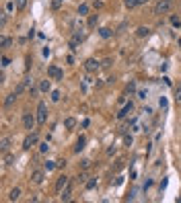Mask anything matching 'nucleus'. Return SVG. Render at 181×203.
<instances>
[{
    "label": "nucleus",
    "mask_w": 181,
    "mask_h": 203,
    "mask_svg": "<svg viewBox=\"0 0 181 203\" xmlns=\"http://www.w3.org/2000/svg\"><path fill=\"white\" fill-rule=\"evenodd\" d=\"M124 4L128 8H134V6H138V4H140V0H124Z\"/></svg>",
    "instance_id": "obj_21"
},
{
    "label": "nucleus",
    "mask_w": 181,
    "mask_h": 203,
    "mask_svg": "<svg viewBox=\"0 0 181 203\" xmlns=\"http://www.w3.org/2000/svg\"><path fill=\"white\" fill-rule=\"evenodd\" d=\"M39 152H41V154H45V152H49V144H48V142L39 144Z\"/></svg>",
    "instance_id": "obj_26"
},
{
    "label": "nucleus",
    "mask_w": 181,
    "mask_h": 203,
    "mask_svg": "<svg viewBox=\"0 0 181 203\" xmlns=\"http://www.w3.org/2000/svg\"><path fill=\"white\" fill-rule=\"evenodd\" d=\"M97 23H99V14H90V19H89V29H95V27H97Z\"/></svg>",
    "instance_id": "obj_15"
},
{
    "label": "nucleus",
    "mask_w": 181,
    "mask_h": 203,
    "mask_svg": "<svg viewBox=\"0 0 181 203\" xmlns=\"http://www.w3.org/2000/svg\"><path fill=\"white\" fill-rule=\"evenodd\" d=\"M48 76L52 78V80H62V78H64V72L60 70V68H56V66H49V68H48Z\"/></svg>",
    "instance_id": "obj_6"
},
{
    "label": "nucleus",
    "mask_w": 181,
    "mask_h": 203,
    "mask_svg": "<svg viewBox=\"0 0 181 203\" xmlns=\"http://www.w3.org/2000/svg\"><path fill=\"white\" fill-rule=\"evenodd\" d=\"M173 6V2L171 0H159L156 2V6H154V14H167Z\"/></svg>",
    "instance_id": "obj_1"
},
{
    "label": "nucleus",
    "mask_w": 181,
    "mask_h": 203,
    "mask_svg": "<svg viewBox=\"0 0 181 203\" xmlns=\"http://www.w3.org/2000/svg\"><path fill=\"white\" fill-rule=\"evenodd\" d=\"M142 2H148V0H140V4H142Z\"/></svg>",
    "instance_id": "obj_40"
},
{
    "label": "nucleus",
    "mask_w": 181,
    "mask_h": 203,
    "mask_svg": "<svg viewBox=\"0 0 181 203\" xmlns=\"http://www.w3.org/2000/svg\"><path fill=\"white\" fill-rule=\"evenodd\" d=\"M84 144H87V140H84V137H80V140L76 142V148H74V152H80V150L84 148Z\"/></svg>",
    "instance_id": "obj_22"
},
{
    "label": "nucleus",
    "mask_w": 181,
    "mask_h": 203,
    "mask_svg": "<svg viewBox=\"0 0 181 203\" xmlns=\"http://www.w3.org/2000/svg\"><path fill=\"white\" fill-rule=\"evenodd\" d=\"M8 146H10V137L4 135V137H2V142H0V150H2V152H8Z\"/></svg>",
    "instance_id": "obj_12"
},
{
    "label": "nucleus",
    "mask_w": 181,
    "mask_h": 203,
    "mask_svg": "<svg viewBox=\"0 0 181 203\" xmlns=\"http://www.w3.org/2000/svg\"><path fill=\"white\" fill-rule=\"evenodd\" d=\"M14 4H17V10H23L27 6V0H14Z\"/></svg>",
    "instance_id": "obj_23"
},
{
    "label": "nucleus",
    "mask_w": 181,
    "mask_h": 203,
    "mask_svg": "<svg viewBox=\"0 0 181 203\" xmlns=\"http://www.w3.org/2000/svg\"><path fill=\"white\" fill-rule=\"evenodd\" d=\"M45 172H48V170L45 168H37V170H33V172H31V183L33 185H41L43 183V179H45Z\"/></svg>",
    "instance_id": "obj_3"
},
{
    "label": "nucleus",
    "mask_w": 181,
    "mask_h": 203,
    "mask_svg": "<svg viewBox=\"0 0 181 203\" xmlns=\"http://www.w3.org/2000/svg\"><path fill=\"white\" fill-rule=\"evenodd\" d=\"M99 35H101V37H103V39H107V37H111V29H107V27L99 29Z\"/></svg>",
    "instance_id": "obj_19"
},
{
    "label": "nucleus",
    "mask_w": 181,
    "mask_h": 203,
    "mask_svg": "<svg viewBox=\"0 0 181 203\" xmlns=\"http://www.w3.org/2000/svg\"><path fill=\"white\" fill-rule=\"evenodd\" d=\"M6 14H8V13H4V14H2V19H0V25H2V27H4V25H6V19H8Z\"/></svg>",
    "instance_id": "obj_35"
},
{
    "label": "nucleus",
    "mask_w": 181,
    "mask_h": 203,
    "mask_svg": "<svg viewBox=\"0 0 181 203\" xmlns=\"http://www.w3.org/2000/svg\"><path fill=\"white\" fill-rule=\"evenodd\" d=\"M17 96H19L17 92H13V95H8L6 99H4V107H10V105H13V103L17 101Z\"/></svg>",
    "instance_id": "obj_14"
},
{
    "label": "nucleus",
    "mask_w": 181,
    "mask_h": 203,
    "mask_svg": "<svg viewBox=\"0 0 181 203\" xmlns=\"http://www.w3.org/2000/svg\"><path fill=\"white\" fill-rule=\"evenodd\" d=\"M99 68H101V64H99L95 58H89V60L84 62V70L89 72V74H93V72H97Z\"/></svg>",
    "instance_id": "obj_5"
},
{
    "label": "nucleus",
    "mask_w": 181,
    "mask_h": 203,
    "mask_svg": "<svg viewBox=\"0 0 181 203\" xmlns=\"http://www.w3.org/2000/svg\"><path fill=\"white\" fill-rule=\"evenodd\" d=\"M19 197H21V189H17V187L10 189V193H8V199H10V201H17Z\"/></svg>",
    "instance_id": "obj_13"
},
{
    "label": "nucleus",
    "mask_w": 181,
    "mask_h": 203,
    "mask_svg": "<svg viewBox=\"0 0 181 203\" xmlns=\"http://www.w3.org/2000/svg\"><path fill=\"white\" fill-rule=\"evenodd\" d=\"M136 35H138V37H146V35H150V29L148 27H138Z\"/></svg>",
    "instance_id": "obj_17"
},
{
    "label": "nucleus",
    "mask_w": 181,
    "mask_h": 203,
    "mask_svg": "<svg viewBox=\"0 0 181 203\" xmlns=\"http://www.w3.org/2000/svg\"><path fill=\"white\" fill-rule=\"evenodd\" d=\"M39 90H41V92H52V82H49V80H41Z\"/></svg>",
    "instance_id": "obj_11"
},
{
    "label": "nucleus",
    "mask_w": 181,
    "mask_h": 203,
    "mask_svg": "<svg viewBox=\"0 0 181 203\" xmlns=\"http://www.w3.org/2000/svg\"><path fill=\"white\" fill-rule=\"evenodd\" d=\"M60 99H62V95H60V90H52V101H54V103H58Z\"/></svg>",
    "instance_id": "obj_25"
},
{
    "label": "nucleus",
    "mask_w": 181,
    "mask_h": 203,
    "mask_svg": "<svg viewBox=\"0 0 181 203\" xmlns=\"http://www.w3.org/2000/svg\"><path fill=\"white\" fill-rule=\"evenodd\" d=\"M171 25H173V27H181V19H177V17H171Z\"/></svg>",
    "instance_id": "obj_30"
},
{
    "label": "nucleus",
    "mask_w": 181,
    "mask_h": 203,
    "mask_svg": "<svg viewBox=\"0 0 181 203\" xmlns=\"http://www.w3.org/2000/svg\"><path fill=\"white\" fill-rule=\"evenodd\" d=\"M10 43H13V39H10V37H2V39H0V45H2V47H8Z\"/></svg>",
    "instance_id": "obj_24"
},
{
    "label": "nucleus",
    "mask_w": 181,
    "mask_h": 203,
    "mask_svg": "<svg viewBox=\"0 0 181 203\" xmlns=\"http://www.w3.org/2000/svg\"><path fill=\"white\" fill-rule=\"evenodd\" d=\"M64 125H66V129H72L74 125H76V119H74V117H66V121H64Z\"/></svg>",
    "instance_id": "obj_18"
},
{
    "label": "nucleus",
    "mask_w": 181,
    "mask_h": 203,
    "mask_svg": "<svg viewBox=\"0 0 181 203\" xmlns=\"http://www.w3.org/2000/svg\"><path fill=\"white\" fill-rule=\"evenodd\" d=\"M70 199H72V183H68L60 191V201H70Z\"/></svg>",
    "instance_id": "obj_7"
},
{
    "label": "nucleus",
    "mask_w": 181,
    "mask_h": 203,
    "mask_svg": "<svg viewBox=\"0 0 181 203\" xmlns=\"http://www.w3.org/2000/svg\"><path fill=\"white\" fill-rule=\"evenodd\" d=\"M14 8H17V4H14V0H10V2H8V4H6V13L10 14V13H13V10H14Z\"/></svg>",
    "instance_id": "obj_29"
},
{
    "label": "nucleus",
    "mask_w": 181,
    "mask_h": 203,
    "mask_svg": "<svg viewBox=\"0 0 181 203\" xmlns=\"http://www.w3.org/2000/svg\"><path fill=\"white\" fill-rule=\"evenodd\" d=\"M175 101L181 103V88H177V90H175Z\"/></svg>",
    "instance_id": "obj_33"
},
{
    "label": "nucleus",
    "mask_w": 181,
    "mask_h": 203,
    "mask_svg": "<svg viewBox=\"0 0 181 203\" xmlns=\"http://www.w3.org/2000/svg\"><path fill=\"white\" fill-rule=\"evenodd\" d=\"M132 111H134V103H132V101H130V103H125V107L117 113V119H124V117H128L130 113H132Z\"/></svg>",
    "instance_id": "obj_9"
},
{
    "label": "nucleus",
    "mask_w": 181,
    "mask_h": 203,
    "mask_svg": "<svg viewBox=\"0 0 181 203\" xmlns=\"http://www.w3.org/2000/svg\"><path fill=\"white\" fill-rule=\"evenodd\" d=\"M124 142H125V146H130L132 144V135H124Z\"/></svg>",
    "instance_id": "obj_34"
},
{
    "label": "nucleus",
    "mask_w": 181,
    "mask_h": 203,
    "mask_svg": "<svg viewBox=\"0 0 181 203\" xmlns=\"http://www.w3.org/2000/svg\"><path fill=\"white\" fill-rule=\"evenodd\" d=\"M146 95H148L146 90H140V92H138V99H146Z\"/></svg>",
    "instance_id": "obj_36"
},
{
    "label": "nucleus",
    "mask_w": 181,
    "mask_h": 203,
    "mask_svg": "<svg viewBox=\"0 0 181 203\" xmlns=\"http://www.w3.org/2000/svg\"><path fill=\"white\" fill-rule=\"evenodd\" d=\"M4 154H6V156H4V164H6V166H8V164H13L14 156H13V154H8V152H4Z\"/></svg>",
    "instance_id": "obj_27"
},
{
    "label": "nucleus",
    "mask_w": 181,
    "mask_h": 203,
    "mask_svg": "<svg viewBox=\"0 0 181 203\" xmlns=\"http://www.w3.org/2000/svg\"><path fill=\"white\" fill-rule=\"evenodd\" d=\"M80 166H83V168H89V166H90V160H83V164H80Z\"/></svg>",
    "instance_id": "obj_37"
},
{
    "label": "nucleus",
    "mask_w": 181,
    "mask_h": 203,
    "mask_svg": "<svg viewBox=\"0 0 181 203\" xmlns=\"http://www.w3.org/2000/svg\"><path fill=\"white\" fill-rule=\"evenodd\" d=\"M78 14H80V17H87V14H89V4H78Z\"/></svg>",
    "instance_id": "obj_16"
},
{
    "label": "nucleus",
    "mask_w": 181,
    "mask_h": 203,
    "mask_svg": "<svg viewBox=\"0 0 181 203\" xmlns=\"http://www.w3.org/2000/svg\"><path fill=\"white\" fill-rule=\"evenodd\" d=\"M128 92H130V95H134V92H136V82H130V84H128Z\"/></svg>",
    "instance_id": "obj_31"
},
{
    "label": "nucleus",
    "mask_w": 181,
    "mask_h": 203,
    "mask_svg": "<svg viewBox=\"0 0 181 203\" xmlns=\"http://www.w3.org/2000/svg\"><path fill=\"white\" fill-rule=\"evenodd\" d=\"M177 43H179V47H181V37H179V41H177Z\"/></svg>",
    "instance_id": "obj_39"
},
{
    "label": "nucleus",
    "mask_w": 181,
    "mask_h": 203,
    "mask_svg": "<svg viewBox=\"0 0 181 203\" xmlns=\"http://www.w3.org/2000/svg\"><path fill=\"white\" fill-rule=\"evenodd\" d=\"M8 64H10V58H8V55H4V58H2V68H6Z\"/></svg>",
    "instance_id": "obj_32"
},
{
    "label": "nucleus",
    "mask_w": 181,
    "mask_h": 203,
    "mask_svg": "<svg viewBox=\"0 0 181 203\" xmlns=\"http://www.w3.org/2000/svg\"><path fill=\"white\" fill-rule=\"evenodd\" d=\"M68 183H70V179H68V176H66V175L58 176V181H56V191H58V193H60V191H62V189H64V187H66V185H68Z\"/></svg>",
    "instance_id": "obj_10"
},
{
    "label": "nucleus",
    "mask_w": 181,
    "mask_h": 203,
    "mask_svg": "<svg viewBox=\"0 0 181 203\" xmlns=\"http://www.w3.org/2000/svg\"><path fill=\"white\" fill-rule=\"evenodd\" d=\"M37 142H39V137H37V133H29L25 140H23V150H31L33 146H37Z\"/></svg>",
    "instance_id": "obj_4"
},
{
    "label": "nucleus",
    "mask_w": 181,
    "mask_h": 203,
    "mask_svg": "<svg viewBox=\"0 0 181 203\" xmlns=\"http://www.w3.org/2000/svg\"><path fill=\"white\" fill-rule=\"evenodd\" d=\"M23 125H25V129L31 131V129L35 127V117L31 115V113H25V115H23Z\"/></svg>",
    "instance_id": "obj_8"
},
{
    "label": "nucleus",
    "mask_w": 181,
    "mask_h": 203,
    "mask_svg": "<svg viewBox=\"0 0 181 203\" xmlns=\"http://www.w3.org/2000/svg\"><path fill=\"white\" fill-rule=\"evenodd\" d=\"M45 119H48V107H45V103H39L37 105V123L43 125Z\"/></svg>",
    "instance_id": "obj_2"
},
{
    "label": "nucleus",
    "mask_w": 181,
    "mask_h": 203,
    "mask_svg": "<svg viewBox=\"0 0 181 203\" xmlns=\"http://www.w3.org/2000/svg\"><path fill=\"white\" fill-rule=\"evenodd\" d=\"M97 187V179H89L87 181V189H95Z\"/></svg>",
    "instance_id": "obj_28"
},
{
    "label": "nucleus",
    "mask_w": 181,
    "mask_h": 203,
    "mask_svg": "<svg viewBox=\"0 0 181 203\" xmlns=\"http://www.w3.org/2000/svg\"><path fill=\"white\" fill-rule=\"evenodd\" d=\"M66 166V160H58V168H64Z\"/></svg>",
    "instance_id": "obj_38"
},
{
    "label": "nucleus",
    "mask_w": 181,
    "mask_h": 203,
    "mask_svg": "<svg viewBox=\"0 0 181 203\" xmlns=\"http://www.w3.org/2000/svg\"><path fill=\"white\" fill-rule=\"evenodd\" d=\"M56 166H58V162H52V160H48V162L43 164V168L48 170V172H49V170H54V168H56Z\"/></svg>",
    "instance_id": "obj_20"
}]
</instances>
